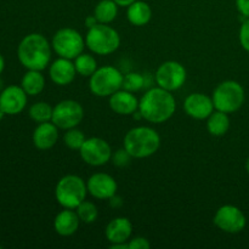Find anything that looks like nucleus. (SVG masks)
<instances>
[{"mask_svg":"<svg viewBox=\"0 0 249 249\" xmlns=\"http://www.w3.org/2000/svg\"><path fill=\"white\" fill-rule=\"evenodd\" d=\"M111 249H129L128 242L126 243H114V245H109Z\"/></svg>","mask_w":249,"mask_h":249,"instance_id":"obj_37","label":"nucleus"},{"mask_svg":"<svg viewBox=\"0 0 249 249\" xmlns=\"http://www.w3.org/2000/svg\"><path fill=\"white\" fill-rule=\"evenodd\" d=\"M27 96L22 87L10 85L0 92V107L10 116L21 113L27 105Z\"/></svg>","mask_w":249,"mask_h":249,"instance_id":"obj_15","label":"nucleus"},{"mask_svg":"<svg viewBox=\"0 0 249 249\" xmlns=\"http://www.w3.org/2000/svg\"><path fill=\"white\" fill-rule=\"evenodd\" d=\"M238 39H240L241 46L249 53V18H245L243 23L241 24Z\"/></svg>","mask_w":249,"mask_h":249,"instance_id":"obj_31","label":"nucleus"},{"mask_svg":"<svg viewBox=\"0 0 249 249\" xmlns=\"http://www.w3.org/2000/svg\"><path fill=\"white\" fill-rule=\"evenodd\" d=\"M53 107L49 105L45 101L36 102L29 108V117L33 119L36 123H45V122H50L53 118Z\"/></svg>","mask_w":249,"mask_h":249,"instance_id":"obj_26","label":"nucleus"},{"mask_svg":"<svg viewBox=\"0 0 249 249\" xmlns=\"http://www.w3.org/2000/svg\"><path fill=\"white\" fill-rule=\"evenodd\" d=\"M78 216H79L80 221L84 224H92L96 221L97 216H99V209H97L96 204L91 201H83L79 206L75 208Z\"/></svg>","mask_w":249,"mask_h":249,"instance_id":"obj_28","label":"nucleus"},{"mask_svg":"<svg viewBox=\"0 0 249 249\" xmlns=\"http://www.w3.org/2000/svg\"><path fill=\"white\" fill-rule=\"evenodd\" d=\"M5 114H6V113H5V112H4V109H2L1 107H0V121H1V119L4 118Z\"/></svg>","mask_w":249,"mask_h":249,"instance_id":"obj_39","label":"nucleus"},{"mask_svg":"<svg viewBox=\"0 0 249 249\" xmlns=\"http://www.w3.org/2000/svg\"><path fill=\"white\" fill-rule=\"evenodd\" d=\"M84 118V108L75 100H62L56 106H53L51 122L58 129L67 130L75 128L82 123Z\"/></svg>","mask_w":249,"mask_h":249,"instance_id":"obj_10","label":"nucleus"},{"mask_svg":"<svg viewBox=\"0 0 249 249\" xmlns=\"http://www.w3.org/2000/svg\"><path fill=\"white\" fill-rule=\"evenodd\" d=\"M80 219L75 209L63 208L53 219V230L62 237L74 235L80 225Z\"/></svg>","mask_w":249,"mask_h":249,"instance_id":"obj_19","label":"nucleus"},{"mask_svg":"<svg viewBox=\"0 0 249 249\" xmlns=\"http://www.w3.org/2000/svg\"><path fill=\"white\" fill-rule=\"evenodd\" d=\"M109 108L119 116H133L139 109V99L125 89H119L108 97Z\"/></svg>","mask_w":249,"mask_h":249,"instance_id":"obj_17","label":"nucleus"},{"mask_svg":"<svg viewBox=\"0 0 249 249\" xmlns=\"http://www.w3.org/2000/svg\"><path fill=\"white\" fill-rule=\"evenodd\" d=\"M212 99L215 109L228 114L235 113L245 104V89L236 80H224L215 87Z\"/></svg>","mask_w":249,"mask_h":249,"instance_id":"obj_6","label":"nucleus"},{"mask_svg":"<svg viewBox=\"0 0 249 249\" xmlns=\"http://www.w3.org/2000/svg\"><path fill=\"white\" fill-rule=\"evenodd\" d=\"M124 74L114 66H102L89 78V89L97 97H109L123 87Z\"/></svg>","mask_w":249,"mask_h":249,"instance_id":"obj_7","label":"nucleus"},{"mask_svg":"<svg viewBox=\"0 0 249 249\" xmlns=\"http://www.w3.org/2000/svg\"><path fill=\"white\" fill-rule=\"evenodd\" d=\"M177 111V100L173 92L153 87L139 100V112L148 123L162 124L169 121Z\"/></svg>","mask_w":249,"mask_h":249,"instance_id":"obj_1","label":"nucleus"},{"mask_svg":"<svg viewBox=\"0 0 249 249\" xmlns=\"http://www.w3.org/2000/svg\"><path fill=\"white\" fill-rule=\"evenodd\" d=\"M66 133L63 134V143H65L66 147H68L70 150L73 151H79L82 148L83 143L87 140V136L83 133L80 129L71 128L65 130Z\"/></svg>","mask_w":249,"mask_h":249,"instance_id":"obj_27","label":"nucleus"},{"mask_svg":"<svg viewBox=\"0 0 249 249\" xmlns=\"http://www.w3.org/2000/svg\"><path fill=\"white\" fill-rule=\"evenodd\" d=\"M126 18L135 27L146 26L152 18V9L146 1L135 0L126 7Z\"/></svg>","mask_w":249,"mask_h":249,"instance_id":"obj_21","label":"nucleus"},{"mask_svg":"<svg viewBox=\"0 0 249 249\" xmlns=\"http://www.w3.org/2000/svg\"><path fill=\"white\" fill-rule=\"evenodd\" d=\"M111 146L101 138H88L79 150L83 162L91 167H102L107 164L112 158Z\"/></svg>","mask_w":249,"mask_h":249,"instance_id":"obj_12","label":"nucleus"},{"mask_svg":"<svg viewBox=\"0 0 249 249\" xmlns=\"http://www.w3.org/2000/svg\"><path fill=\"white\" fill-rule=\"evenodd\" d=\"M21 87L28 96H36L45 88V77L43 75L41 71L27 70L22 78Z\"/></svg>","mask_w":249,"mask_h":249,"instance_id":"obj_23","label":"nucleus"},{"mask_svg":"<svg viewBox=\"0 0 249 249\" xmlns=\"http://www.w3.org/2000/svg\"><path fill=\"white\" fill-rule=\"evenodd\" d=\"M123 147L135 160H143L155 155L160 147V136L151 126L131 128L123 139Z\"/></svg>","mask_w":249,"mask_h":249,"instance_id":"obj_3","label":"nucleus"},{"mask_svg":"<svg viewBox=\"0 0 249 249\" xmlns=\"http://www.w3.org/2000/svg\"><path fill=\"white\" fill-rule=\"evenodd\" d=\"M231 125L230 117L225 112L214 109L213 113L207 118V130L212 136L220 138L229 131Z\"/></svg>","mask_w":249,"mask_h":249,"instance_id":"obj_22","label":"nucleus"},{"mask_svg":"<svg viewBox=\"0 0 249 249\" xmlns=\"http://www.w3.org/2000/svg\"><path fill=\"white\" fill-rule=\"evenodd\" d=\"M58 140V128L53 122L39 123L33 131V143L38 150L53 148Z\"/></svg>","mask_w":249,"mask_h":249,"instance_id":"obj_20","label":"nucleus"},{"mask_svg":"<svg viewBox=\"0 0 249 249\" xmlns=\"http://www.w3.org/2000/svg\"><path fill=\"white\" fill-rule=\"evenodd\" d=\"M147 85V80H146V75L141 74L138 72H130L128 74L124 75L123 87L122 89H125L131 92H138L142 90L143 88Z\"/></svg>","mask_w":249,"mask_h":249,"instance_id":"obj_29","label":"nucleus"},{"mask_svg":"<svg viewBox=\"0 0 249 249\" xmlns=\"http://www.w3.org/2000/svg\"><path fill=\"white\" fill-rule=\"evenodd\" d=\"M133 235V224L125 216L113 218L105 229V236L109 245L126 243Z\"/></svg>","mask_w":249,"mask_h":249,"instance_id":"obj_18","label":"nucleus"},{"mask_svg":"<svg viewBox=\"0 0 249 249\" xmlns=\"http://www.w3.org/2000/svg\"><path fill=\"white\" fill-rule=\"evenodd\" d=\"M4 67H5V61H4V57H2V55L0 53V74H1V72L4 71Z\"/></svg>","mask_w":249,"mask_h":249,"instance_id":"obj_38","label":"nucleus"},{"mask_svg":"<svg viewBox=\"0 0 249 249\" xmlns=\"http://www.w3.org/2000/svg\"><path fill=\"white\" fill-rule=\"evenodd\" d=\"M51 46L58 57L74 60L77 56L84 53L87 44H85V36H83L77 29L65 27L60 28L53 34Z\"/></svg>","mask_w":249,"mask_h":249,"instance_id":"obj_8","label":"nucleus"},{"mask_svg":"<svg viewBox=\"0 0 249 249\" xmlns=\"http://www.w3.org/2000/svg\"><path fill=\"white\" fill-rule=\"evenodd\" d=\"M0 249H1V246H0Z\"/></svg>","mask_w":249,"mask_h":249,"instance_id":"obj_41","label":"nucleus"},{"mask_svg":"<svg viewBox=\"0 0 249 249\" xmlns=\"http://www.w3.org/2000/svg\"><path fill=\"white\" fill-rule=\"evenodd\" d=\"M131 160H133V157H131L130 153L123 147V148H119V150H117L116 152L112 153L111 162L113 163L116 167L124 168V167H128V165L130 164Z\"/></svg>","mask_w":249,"mask_h":249,"instance_id":"obj_30","label":"nucleus"},{"mask_svg":"<svg viewBox=\"0 0 249 249\" xmlns=\"http://www.w3.org/2000/svg\"><path fill=\"white\" fill-rule=\"evenodd\" d=\"M213 223L223 232L233 235L245 230L247 225V218L238 207L232 204H224L216 209Z\"/></svg>","mask_w":249,"mask_h":249,"instance_id":"obj_11","label":"nucleus"},{"mask_svg":"<svg viewBox=\"0 0 249 249\" xmlns=\"http://www.w3.org/2000/svg\"><path fill=\"white\" fill-rule=\"evenodd\" d=\"M51 44L40 33H31L24 36L17 49V56L27 70L44 71L50 65Z\"/></svg>","mask_w":249,"mask_h":249,"instance_id":"obj_2","label":"nucleus"},{"mask_svg":"<svg viewBox=\"0 0 249 249\" xmlns=\"http://www.w3.org/2000/svg\"><path fill=\"white\" fill-rule=\"evenodd\" d=\"M129 249H150L151 243L150 241L142 236H136V237H131L128 241Z\"/></svg>","mask_w":249,"mask_h":249,"instance_id":"obj_32","label":"nucleus"},{"mask_svg":"<svg viewBox=\"0 0 249 249\" xmlns=\"http://www.w3.org/2000/svg\"><path fill=\"white\" fill-rule=\"evenodd\" d=\"M88 192L94 198L100 201H108L117 194L118 184L112 175L107 173H95L87 181Z\"/></svg>","mask_w":249,"mask_h":249,"instance_id":"obj_13","label":"nucleus"},{"mask_svg":"<svg viewBox=\"0 0 249 249\" xmlns=\"http://www.w3.org/2000/svg\"><path fill=\"white\" fill-rule=\"evenodd\" d=\"M213 99L203 92H192L186 96L184 101V111L191 118L196 121L207 119L214 112Z\"/></svg>","mask_w":249,"mask_h":249,"instance_id":"obj_14","label":"nucleus"},{"mask_svg":"<svg viewBox=\"0 0 249 249\" xmlns=\"http://www.w3.org/2000/svg\"><path fill=\"white\" fill-rule=\"evenodd\" d=\"M99 22H97L96 17L94 16V15H91V16L87 17V19H85V27H87L88 29L91 28V27H94L95 24H97Z\"/></svg>","mask_w":249,"mask_h":249,"instance_id":"obj_35","label":"nucleus"},{"mask_svg":"<svg viewBox=\"0 0 249 249\" xmlns=\"http://www.w3.org/2000/svg\"><path fill=\"white\" fill-rule=\"evenodd\" d=\"M88 194L87 181L75 174L62 177L55 187V198L62 208L75 209L87 199Z\"/></svg>","mask_w":249,"mask_h":249,"instance_id":"obj_5","label":"nucleus"},{"mask_svg":"<svg viewBox=\"0 0 249 249\" xmlns=\"http://www.w3.org/2000/svg\"><path fill=\"white\" fill-rule=\"evenodd\" d=\"M187 79V72L184 65L178 61L169 60L160 63L155 73L157 87L173 92L181 89Z\"/></svg>","mask_w":249,"mask_h":249,"instance_id":"obj_9","label":"nucleus"},{"mask_svg":"<svg viewBox=\"0 0 249 249\" xmlns=\"http://www.w3.org/2000/svg\"><path fill=\"white\" fill-rule=\"evenodd\" d=\"M236 7L241 16L249 18V0H236Z\"/></svg>","mask_w":249,"mask_h":249,"instance_id":"obj_33","label":"nucleus"},{"mask_svg":"<svg viewBox=\"0 0 249 249\" xmlns=\"http://www.w3.org/2000/svg\"><path fill=\"white\" fill-rule=\"evenodd\" d=\"M109 202V206L112 207V208H121L122 206H123V198H122L121 196H118V195H114V196H112L111 198L108 199Z\"/></svg>","mask_w":249,"mask_h":249,"instance_id":"obj_34","label":"nucleus"},{"mask_svg":"<svg viewBox=\"0 0 249 249\" xmlns=\"http://www.w3.org/2000/svg\"><path fill=\"white\" fill-rule=\"evenodd\" d=\"M85 44L95 55H112L121 46V36L118 31L109 24L97 23L88 29Z\"/></svg>","mask_w":249,"mask_h":249,"instance_id":"obj_4","label":"nucleus"},{"mask_svg":"<svg viewBox=\"0 0 249 249\" xmlns=\"http://www.w3.org/2000/svg\"><path fill=\"white\" fill-rule=\"evenodd\" d=\"M246 170H247V173L249 175V157L247 158V160H246Z\"/></svg>","mask_w":249,"mask_h":249,"instance_id":"obj_40","label":"nucleus"},{"mask_svg":"<svg viewBox=\"0 0 249 249\" xmlns=\"http://www.w3.org/2000/svg\"><path fill=\"white\" fill-rule=\"evenodd\" d=\"M118 7L113 0H100L94 9V16L99 23L109 24L118 16Z\"/></svg>","mask_w":249,"mask_h":249,"instance_id":"obj_24","label":"nucleus"},{"mask_svg":"<svg viewBox=\"0 0 249 249\" xmlns=\"http://www.w3.org/2000/svg\"><path fill=\"white\" fill-rule=\"evenodd\" d=\"M73 62H74L77 74L82 75V77L90 78L94 74L95 71L99 68L96 58H95V56L91 55V53H80L79 56H77V57L73 60Z\"/></svg>","mask_w":249,"mask_h":249,"instance_id":"obj_25","label":"nucleus"},{"mask_svg":"<svg viewBox=\"0 0 249 249\" xmlns=\"http://www.w3.org/2000/svg\"><path fill=\"white\" fill-rule=\"evenodd\" d=\"M113 1L116 2L119 7H128L129 5L133 4L135 0H113Z\"/></svg>","mask_w":249,"mask_h":249,"instance_id":"obj_36","label":"nucleus"},{"mask_svg":"<svg viewBox=\"0 0 249 249\" xmlns=\"http://www.w3.org/2000/svg\"><path fill=\"white\" fill-rule=\"evenodd\" d=\"M49 77L51 82L58 87H67L72 84L77 77L73 60L58 57L51 65H49Z\"/></svg>","mask_w":249,"mask_h":249,"instance_id":"obj_16","label":"nucleus"}]
</instances>
